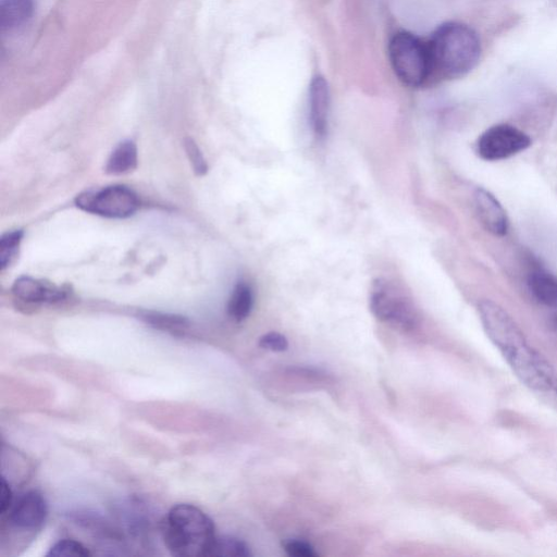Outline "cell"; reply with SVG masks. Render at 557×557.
I'll return each mask as SVG.
<instances>
[{
  "label": "cell",
  "mask_w": 557,
  "mask_h": 557,
  "mask_svg": "<svg viewBox=\"0 0 557 557\" xmlns=\"http://www.w3.org/2000/svg\"><path fill=\"white\" fill-rule=\"evenodd\" d=\"M165 546L178 557L209 556L215 540L210 517L191 504H176L162 524Z\"/></svg>",
  "instance_id": "obj_2"
},
{
  "label": "cell",
  "mask_w": 557,
  "mask_h": 557,
  "mask_svg": "<svg viewBox=\"0 0 557 557\" xmlns=\"http://www.w3.org/2000/svg\"><path fill=\"white\" fill-rule=\"evenodd\" d=\"M9 520L18 529L33 530L46 520L48 506L45 497L37 491L22 494L11 506Z\"/></svg>",
  "instance_id": "obj_8"
},
{
  "label": "cell",
  "mask_w": 557,
  "mask_h": 557,
  "mask_svg": "<svg viewBox=\"0 0 557 557\" xmlns=\"http://www.w3.org/2000/svg\"><path fill=\"white\" fill-rule=\"evenodd\" d=\"M184 147L194 172L199 176L206 174L208 166L196 143L191 138H186Z\"/></svg>",
  "instance_id": "obj_20"
},
{
  "label": "cell",
  "mask_w": 557,
  "mask_h": 557,
  "mask_svg": "<svg viewBox=\"0 0 557 557\" xmlns=\"http://www.w3.org/2000/svg\"><path fill=\"white\" fill-rule=\"evenodd\" d=\"M75 203L86 212L119 219L132 215L139 207L135 193L122 185L85 191L75 198Z\"/></svg>",
  "instance_id": "obj_6"
},
{
  "label": "cell",
  "mask_w": 557,
  "mask_h": 557,
  "mask_svg": "<svg viewBox=\"0 0 557 557\" xmlns=\"http://www.w3.org/2000/svg\"><path fill=\"white\" fill-rule=\"evenodd\" d=\"M284 550L289 556L296 557H314L317 553L314 548L307 542L299 540H288L283 543Z\"/></svg>",
  "instance_id": "obj_22"
},
{
  "label": "cell",
  "mask_w": 557,
  "mask_h": 557,
  "mask_svg": "<svg viewBox=\"0 0 557 557\" xmlns=\"http://www.w3.org/2000/svg\"><path fill=\"white\" fill-rule=\"evenodd\" d=\"M330 90L322 76L312 78L309 86V119L314 135L322 139L327 133Z\"/></svg>",
  "instance_id": "obj_10"
},
{
  "label": "cell",
  "mask_w": 557,
  "mask_h": 557,
  "mask_svg": "<svg viewBox=\"0 0 557 557\" xmlns=\"http://www.w3.org/2000/svg\"><path fill=\"white\" fill-rule=\"evenodd\" d=\"M253 295L250 286L239 282L234 287L227 304V313L235 321L245 320L252 308Z\"/></svg>",
  "instance_id": "obj_15"
},
{
  "label": "cell",
  "mask_w": 557,
  "mask_h": 557,
  "mask_svg": "<svg viewBox=\"0 0 557 557\" xmlns=\"http://www.w3.org/2000/svg\"><path fill=\"white\" fill-rule=\"evenodd\" d=\"M141 318L149 324L161 330H180L188 325L186 318L161 312H145Z\"/></svg>",
  "instance_id": "obj_19"
},
{
  "label": "cell",
  "mask_w": 557,
  "mask_h": 557,
  "mask_svg": "<svg viewBox=\"0 0 557 557\" xmlns=\"http://www.w3.org/2000/svg\"><path fill=\"white\" fill-rule=\"evenodd\" d=\"M370 309L379 320L406 330L413 327L417 322L411 302L386 280L377 278L373 282Z\"/></svg>",
  "instance_id": "obj_5"
},
{
  "label": "cell",
  "mask_w": 557,
  "mask_h": 557,
  "mask_svg": "<svg viewBox=\"0 0 557 557\" xmlns=\"http://www.w3.org/2000/svg\"><path fill=\"white\" fill-rule=\"evenodd\" d=\"M12 293L23 301L35 304H52L64 299L66 296L64 288L29 276L18 277L12 286Z\"/></svg>",
  "instance_id": "obj_11"
},
{
  "label": "cell",
  "mask_w": 557,
  "mask_h": 557,
  "mask_svg": "<svg viewBox=\"0 0 557 557\" xmlns=\"http://www.w3.org/2000/svg\"><path fill=\"white\" fill-rule=\"evenodd\" d=\"M474 207L484 228L496 236H504L508 230L507 214L497 198L484 188H476Z\"/></svg>",
  "instance_id": "obj_9"
},
{
  "label": "cell",
  "mask_w": 557,
  "mask_h": 557,
  "mask_svg": "<svg viewBox=\"0 0 557 557\" xmlns=\"http://www.w3.org/2000/svg\"><path fill=\"white\" fill-rule=\"evenodd\" d=\"M259 346L272 351H284L288 348V341L280 333L270 332L260 337Z\"/></svg>",
  "instance_id": "obj_21"
},
{
  "label": "cell",
  "mask_w": 557,
  "mask_h": 557,
  "mask_svg": "<svg viewBox=\"0 0 557 557\" xmlns=\"http://www.w3.org/2000/svg\"><path fill=\"white\" fill-rule=\"evenodd\" d=\"M528 286L537 301L557 308V277L553 274L542 270L534 271L528 277Z\"/></svg>",
  "instance_id": "obj_12"
},
{
  "label": "cell",
  "mask_w": 557,
  "mask_h": 557,
  "mask_svg": "<svg viewBox=\"0 0 557 557\" xmlns=\"http://www.w3.org/2000/svg\"><path fill=\"white\" fill-rule=\"evenodd\" d=\"M530 145V137L521 129L509 124H497L479 137L476 152L486 161H498L525 150Z\"/></svg>",
  "instance_id": "obj_7"
},
{
  "label": "cell",
  "mask_w": 557,
  "mask_h": 557,
  "mask_svg": "<svg viewBox=\"0 0 557 557\" xmlns=\"http://www.w3.org/2000/svg\"><path fill=\"white\" fill-rule=\"evenodd\" d=\"M209 556L248 557L250 552L242 540L233 536H220L215 537Z\"/></svg>",
  "instance_id": "obj_16"
},
{
  "label": "cell",
  "mask_w": 557,
  "mask_h": 557,
  "mask_svg": "<svg viewBox=\"0 0 557 557\" xmlns=\"http://www.w3.org/2000/svg\"><path fill=\"white\" fill-rule=\"evenodd\" d=\"M33 12V0H2L1 26L3 29L15 28L23 24Z\"/></svg>",
  "instance_id": "obj_14"
},
{
  "label": "cell",
  "mask_w": 557,
  "mask_h": 557,
  "mask_svg": "<svg viewBox=\"0 0 557 557\" xmlns=\"http://www.w3.org/2000/svg\"><path fill=\"white\" fill-rule=\"evenodd\" d=\"M137 166V148L132 140L120 143L110 154L106 172L120 175L133 171Z\"/></svg>",
  "instance_id": "obj_13"
},
{
  "label": "cell",
  "mask_w": 557,
  "mask_h": 557,
  "mask_svg": "<svg viewBox=\"0 0 557 557\" xmlns=\"http://www.w3.org/2000/svg\"><path fill=\"white\" fill-rule=\"evenodd\" d=\"M23 237L21 230L3 234L0 238V269L4 270L15 258Z\"/></svg>",
  "instance_id": "obj_17"
},
{
  "label": "cell",
  "mask_w": 557,
  "mask_h": 557,
  "mask_svg": "<svg viewBox=\"0 0 557 557\" xmlns=\"http://www.w3.org/2000/svg\"><path fill=\"white\" fill-rule=\"evenodd\" d=\"M483 329L519 381L557 408V372L527 341L515 320L496 302L478 305Z\"/></svg>",
  "instance_id": "obj_1"
},
{
  "label": "cell",
  "mask_w": 557,
  "mask_h": 557,
  "mask_svg": "<svg viewBox=\"0 0 557 557\" xmlns=\"http://www.w3.org/2000/svg\"><path fill=\"white\" fill-rule=\"evenodd\" d=\"M388 57L395 75L407 86L423 85L432 73L428 44L412 34H395L388 45Z\"/></svg>",
  "instance_id": "obj_4"
},
{
  "label": "cell",
  "mask_w": 557,
  "mask_h": 557,
  "mask_svg": "<svg viewBox=\"0 0 557 557\" xmlns=\"http://www.w3.org/2000/svg\"><path fill=\"white\" fill-rule=\"evenodd\" d=\"M432 72L446 77L462 76L478 63L481 45L469 26L449 22L437 27L428 42Z\"/></svg>",
  "instance_id": "obj_3"
},
{
  "label": "cell",
  "mask_w": 557,
  "mask_h": 557,
  "mask_svg": "<svg viewBox=\"0 0 557 557\" xmlns=\"http://www.w3.org/2000/svg\"><path fill=\"white\" fill-rule=\"evenodd\" d=\"M47 557H87L90 556L88 548L73 539H63L54 543Z\"/></svg>",
  "instance_id": "obj_18"
},
{
  "label": "cell",
  "mask_w": 557,
  "mask_h": 557,
  "mask_svg": "<svg viewBox=\"0 0 557 557\" xmlns=\"http://www.w3.org/2000/svg\"><path fill=\"white\" fill-rule=\"evenodd\" d=\"M1 491H0V513H4L9 510L13 504V495L10 487V484L7 482L5 478H1Z\"/></svg>",
  "instance_id": "obj_23"
}]
</instances>
